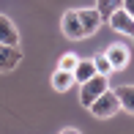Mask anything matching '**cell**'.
I'll list each match as a JSON object with an SVG mask.
<instances>
[{"label": "cell", "instance_id": "obj_13", "mask_svg": "<svg viewBox=\"0 0 134 134\" xmlns=\"http://www.w3.org/2000/svg\"><path fill=\"white\" fill-rule=\"evenodd\" d=\"M93 66H96V74H104V77L112 74V66H109V60H107V55H104V52L93 58Z\"/></svg>", "mask_w": 134, "mask_h": 134}, {"label": "cell", "instance_id": "obj_8", "mask_svg": "<svg viewBox=\"0 0 134 134\" xmlns=\"http://www.w3.org/2000/svg\"><path fill=\"white\" fill-rule=\"evenodd\" d=\"M0 44L19 47V30H16V25L5 14H0Z\"/></svg>", "mask_w": 134, "mask_h": 134}, {"label": "cell", "instance_id": "obj_4", "mask_svg": "<svg viewBox=\"0 0 134 134\" xmlns=\"http://www.w3.org/2000/svg\"><path fill=\"white\" fill-rule=\"evenodd\" d=\"M60 30H63V36H66V38H71V41L85 38V33H82V22H80L77 8H69V11L63 14V19H60Z\"/></svg>", "mask_w": 134, "mask_h": 134}, {"label": "cell", "instance_id": "obj_1", "mask_svg": "<svg viewBox=\"0 0 134 134\" xmlns=\"http://www.w3.org/2000/svg\"><path fill=\"white\" fill-rule=\"evenodd\" d=\"M107 80H109V77L96 74V77H90L88 82H82V85H80V104H82V107H90V104H93V101L109 88Z\"/></svg>", "mask_w": 134, "mask_h": 134}, {"label": "cell", "instance_id": "obj_11", "mask_svg": "<svg viewBox=\"0 0 134 134\" xmlns=\"http://www.w3.org/2000/svg\"><path fill=\"white\" fill-rule=\"evenodd\" d=\"M49 82H52V88L58 90V93H66V90H69L71 85H74V74H71V71L58 69V71L52 74V80H49Z\"/></svg>", "mask_w": 134, "mask_h": 134}, {"label": "cell", "instance_id": "obj_5", "mask_svg": "<svg viewBox=\"0 0 134 134\" xmlns=\"http://www.w3.org/2000/svg\"><path fill=\"white\" fill-rule=\"evenodd\" d=\"M77 14H80V22H82V33H85V38H88V36H93L96 30L101 27V22H104V16L99 14V8H77Z\"/></svg>", "mask_w": 134, "mask_h": 134}, {"label": "cell", "instance_id": "obj_10", "mask_svg": "<svg viewBox=\"0 0 134 134\" xmlns=\"http://www.w3.org/2000/svg\"><path fill=\"white\" fill-rule=\"evenodd\" d=\"M74 82L77 85H82V82H88L90 77H96V66H93V60H80V63L74 66Z\"/></svg>", "mask_w": 134, "mask_h": 134}, {"label": "cell", "instance_id": "obj_15", "mask_svg": "<svg viewBox=\"0 0 134 134\" xmlns=\"http://www.w3.org/2000/svg\"><path fill=\"white\" fill-rule=\"evenodd\" d=\"M123 8H126V11H129V14L134 16V0H123Z\"/></svg>", "mask_w": 134, "mask_h": 134}, {"label": "cell", "instance_id": "obj_12", "mask_svg": "<svg viewBox=\"0 0 134 134\" xmlns=\"http://www.w3.org/2000/svg\"><path fill=\"white\" fill-rule=\"evenodd\" d=\"M120 5H123V0H96V8H99V14L104 16V19L112 14L115 8H120Z\"/></svg>", "mask_w": 134, "mask_h": 134}, {"label": "cell", "instance_id": "obj_16", "mask_svg": "<svg viewBox=\"0 0 134 134\" xmlns=\"http://www.w3.org/2000/svg\"><path fill=\"white\" fill-rule=\"evenodd\" d=\"M60 134H82V131H80V129H71V126H69V129H63Z\"/></svg>", "mask_w": 134, "mask_h": 134}, {"label": "cell", "instance_id": "obj_6", "mask_svg": "<svg viewBox=\"0 0 134 134\" xmlns=\"http://www.w3.org/2000/svg\"><path fill=\"white\" fill-rule=\"evenodd\" d=\"M19 63H22V49H19V47L0 44V74H5V71H14Z\"/></svg>", "mask_w": 134, "mask_h": 134}, {"label": "cell", "instance_id": "obj_7", "mask_svg": "<svg viewBox=\"0 0 134 134\" xmlns=\"http://www.w3.org/2000/svg\"><path fill=\"white\" fill-rule=\"evenodd\" d=\"M107 60H109V66H112V71H120V69H126L129 66V47H123V44H109L107 47Z\"/></svg>", "mask_w": 134, "mask_h": 134}, {"label": "cell", "instance_id": "obj_2", "mask_svg": "<svg viewBox=\"0 0 134 134\" xmlns=\"http://www.w3.org/2000/svg\"><path fill=\"white\" fill-rule=\"evenodd\" d=\"M88 109H90V115H93V118H99V120L112 118V115L120 109L115 90H109V88H107V90H104V93H101V96H99V99H96V101H93V104H90Z\"/></svg>", "mask_w": 134, "mask_h": 134}, {"label": "cell", "instance_id": "obj_14", "mask_svg": "<svg viewBox=\"0 0 134 134\" xmlns=\"http://www.w3.org/2000/svg\"><path fill=\"white\" fill-rule=\"evenodd\" d=\"M80 63V58H77L74 52H66L63 58L58 60V69H63V71H74V66Z\"/></svg>", "mask_w": 134, "mask_h": 134}, {"label": "cell", "instance_id": "obj_9", "mask_svg": "<svg viewBox=\"0 0 134 134\" xmlns=\"http://www.w3.org/2000/svg\"><path fill=\"white\" fill-rule=\"evenodd\" d=\"M115 96H118L120 109L134 115V85H120V88H115Z\"/></svg>", "mask_w": 134, "mask_h": 134}, {"label": "cell", "instance_id": "obj_3", "mask_svg": "<svg viewBox=\"0 0 134 134\" xmlns=\"http://www.w3.org/2000/svg\"><path fill=\"white\" fill-rule=\"evenodd\" d=\"M107 22H109V27H112L115 33H120V36H131V38H134V16L123 8V5H120V8H115L112 14L107 16Z\"/></svg>", "mask_w": 134, "mask_h": 134}]
</instances>
